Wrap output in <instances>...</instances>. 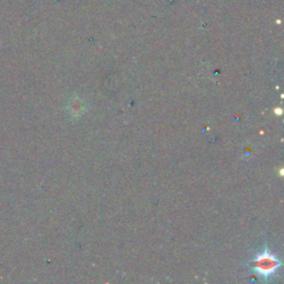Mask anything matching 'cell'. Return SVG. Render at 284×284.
I'll return each instance as SVG.
<instances>
[{
  "mask_svg": "<svg viewBox=\"0 0 284 284\" xmlns=\"http://www.w3.org/2000/svg\"><path fill=\"white\" fill-rule=\"evenodd\" d=\"M280 267H281L280 259L272 253L265 245L262 252H260L252 259L250 269L257 277L267 282L278 274Z\"/></svg>",
  "mask_w": 284,
  "mask_h": 284,
  "instance_id": "6da1fadb",
  "label": "cell"
},
{
  "mask_svg": "<svg viewBox=\"0 0 284 284\" xmlns=\"http://www.w3.org/2000/svg\"><path fill=\"white\" fill-rule=\"evenodd\" d=\"M68 110H69V113H70L72 117L79 118V117L82 116V113L84 112V110H86V104H84L82 99L76 98V99L70 101V103H69V107H68Z\"/></svg>",
  "mask_w": 284,
  "mask_h": 284,
  "instance_id": "7a4b0ae2",
  "label": "cell"
}]
</instances>
